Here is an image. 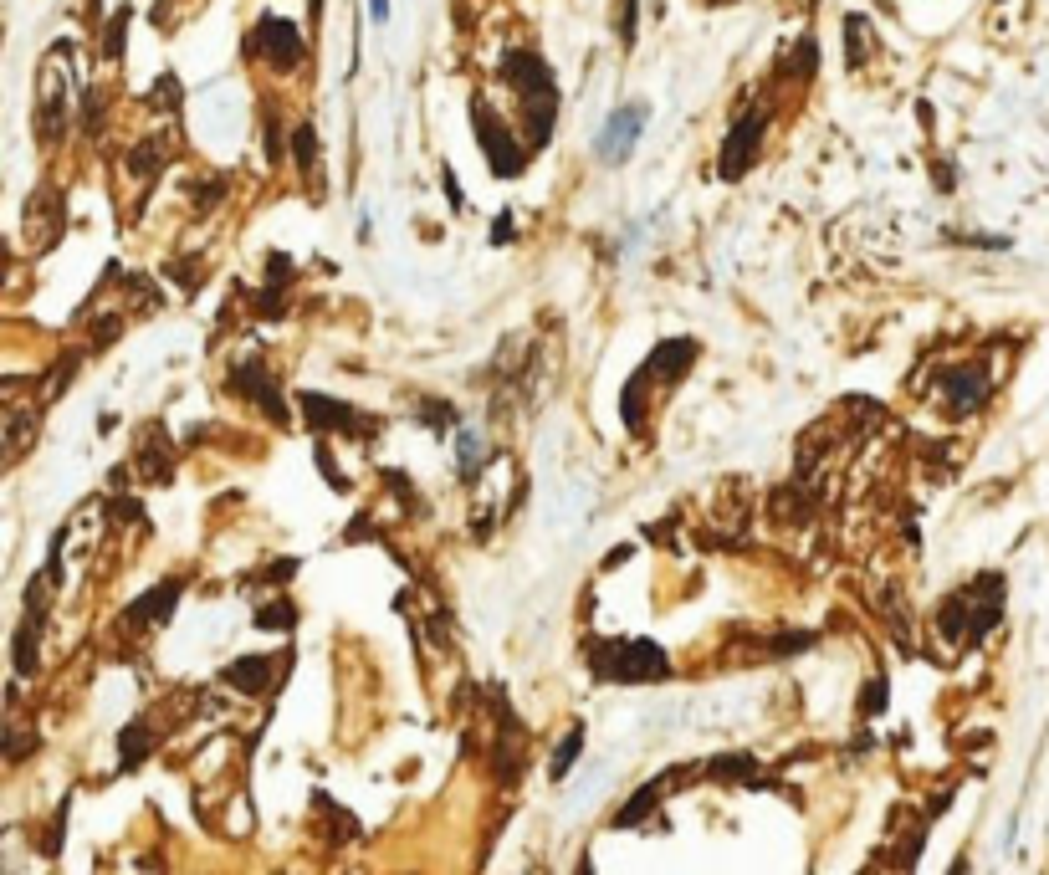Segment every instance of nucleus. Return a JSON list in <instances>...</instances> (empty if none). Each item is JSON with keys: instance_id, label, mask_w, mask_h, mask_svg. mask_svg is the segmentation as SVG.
Returning <instances> with one entry per match:
<instances>
[{"instance_id": "obj_1", "label": "nucleus", "mask_w": 1049, "mask_h": 875, "mask_svg": "<svg viewBox=\"0 0 1049 875\" xmlns=\"http://www.w3.org/2000/svg\"><path fill=\"white\" fill-rule=\"evenodd\" d=\"M502 82H512L522 93V108H528V144L543 149L553 134V118H558V82L548 72V62L528 47H517L502 57Z\"/></svg>"}, {"instance_id": "obj_2", "label": "nucleus", "mask_w": 1049, "mask_h": 875, "mask_svg": "<svg viewBox=\"0 0 1049 875\" xmlns=\"http://www.w3.org/2000/svg\"><path fill=\"white\" fill-rule=\"evenodd\" d=\"M589 666L599 681H620V686L671 676V661L655 640H599V645H589Z\"/></svg>"}, {"instance_id": "obj_3", "label": "nucleus", "mask_w": 1049, "mask_h": 875, "mask_svg": "<svg viewBox=\"0 0 1049 875\" xmlns=\"http://www.w3.org/2000/svg\"><path fill=\"white\" fill-rule=\"evenodd\" d=\"M471 123H476V144H482L492 174H497V180H517V174L528 169V149H522V144L507 134V123H502L497 113H487L482 98L471 103Z\"/></svg>"}, {"instance_id": "obj_4", "label": "nucleus", "mask_w": 1049, "mask_h": 875, "mask_svg": "<svg viewBox=\"0 0 1049 875\" xmlns=\"http://www.w3.org/2000/svg\"><path fill=\"white\" fill-rule=\"evenodd\" d=\"M763 134H768V113L763 108H748V113L732 118L727 139H722V154H717V174H722V180H742V174L753 169V159L763 149Z\"/></svg>"}, {"instance_id": "obj_5", "label": "nucleus", "mask_w": 1049, "mask_h": 875, "mask_svg": "<svg viewBox=\"0 0 1049 875\" xmlns=\"http://www.w3.org/2000/svg\"><path fill=\"white\" fill-rule=\"evenodd\" d=\"M251 52L261 62H272L277 72H297L302 57H308V41H302V31L282 16H261L256 31H251Z\"/></svg>"}, {"instance_id": "obj_6", "label": "nucleus", "mask_w": 1049, "mask_h": 875, "mask_svg": "<svg viewBox=\"0 0 1049 875\" xmlns=\"http://www.w3.org/2000/svg\"><path fill=\"white\" fill-rule=\"evenodd\" d=\"M640 128H645V103H625V108H615L604 118V128H599V159L604 164H625L630 159V149H635V139H640Z\"/></svg>"}, {"instance_id": "obj_7", "label": "nucleus", "mask_w": 1049, "mask_h": 875, "mask_svg": "<svg viewBox=\"0 0 1049 875\" xmlns=\"http://www.w3.org/2000/svg\"><path fill=\"white\" fill-rule=\"evenodd\" d=\"M696 338H666V343H655L650 348V359H645V374L650 379H681L691 364H696Z\"/></svg>"}, {"instance_id": "obj_8", "label": "nucleus", "mask_w": 1049, "mask_h": 875, "mask_svg": "<svg viewBox=\"0 0 1049 875\" xmlns=\"http://www.w3.org/2000/svg\"><path fill=\"white\" fill-rule=\"evenodd\" d=\"M236 389H241V395H246V400H256V405H261V410H267V415H272L277 425H287V405H282V395H277V384L267 379V369H261L256 359H251V364H236Z\"/></svg>"}, {"instance_id": "obj_9", "label": "nucleus", "mask_w": 1049, "mask_h": 875, "mask_svg": "<svg viewBox=\"0 0 1049 875\" xmlns=\"http://www.w3.org/2000/svg\"><path fill=\"white\" fill-rule=\"evenodd\" d=\"M185 594V579H169V584H154L144 599L128 604V625H164L174 615V604Z\"/></svg>"}, {"instance_id": "obj_10", "label": "nucleus", "mask_w": 1049, "mask_h": 875, "mask_svg": "<svg viewBox=\"0 0 1049 875\" xmlns=\"http://www.w3.org/2000/svg\"><path fill=\"white\" fill-rule=\"evenodd\" d=\"M947 400L957 415H973L983 400H988V374L978 364H963V369H952L947 374Z\"/></svg>"}, {"instance_id": "obj_11", "label": "nucleus", "mask_w": 1049, "mask_h": 875, "mask_svg": "<svg viewBox=\"0 0 1049 875\" xmlns=\"http://www.w3.org/2000/svg\"><path fill=\"white\" fill-rule=\"evenodd\" d=\"M302 410H308V420L318 430H364V415L354 405H343V400H328V395H302Z\"/></svg>"}, {"instance_id": "obj_12", "label": "nucleus", "mask_w": 1049, "mask_h": 875, "mask_svg": "<svg viewBox=\"0 0 1049 875\" xmlns=\"http://www.w3.org/2000/svg\"><path fill=\"white\" fill-rule=\"evenodd\" d=\"M267 676H272V661H267V655H246V661H231V666H226V681H231L236 691H246V696L267 691Z\"/></svg>"}, {"instance_id": "obj_13", "label": "nucleus", "mask_w": 1049, "mask_h": 875, "mask_svg": "<svg viewBox=\"0 0 1049 875\" xmlns=\"http://www.w3.org/2000/svg\"><path fill=\"white\" fill-rule=\"evenodd\" d=\"M36 630H41V615H26L16 625V640H11V655H16V676H36L41 655H36Z\"/></svg>"}, {"instance_id": "obj_14", "label": "nucleus", "mask_w": 1049, "mask_h": 875, "mask_svg": "<svg viewBox=\"0 0 1049 875\" xmlns=\"http://www.w3.org/2000/svg\"><path fill=\"white\" fill-rule=\"evenodd\" d=\"M149 748H154V737H149L144 722H128V727L118 732V763H123V768H139V763L149 758Z\"/></svg>"}, {"instance_id": "obj_15", "label": "nucleus", "mask_w": 1049, "mask_h": 875, "mask_svg": "<svg viewBox=\"0 0 1049 875\" xmlns=\"http://www.w3.org/2000/svg\"><path fill=\"white\" fill-rule=\"evenodd\" d=\"M707 773L722 778V783H753V778H758V763H753L748 753H722V758L707 763Z\"/></svg>"}, {"instance_id": "obj_16", "label": "nucleus", "mask_w": 1049, "mask_h": 875, "mask_svg": "<svg viewBox=\"0 0 1049 875\" xmlns=\"http://www.w3.org/2000/svg\"><path fill=\"white\" fill-rule=\"evenodd\" d=\"M579 753H584V727L574 722V727H568V732H563V742H558V748H553V763H548V778H568V768H574V763H579Z\"/></svg>"}, {"instance_id": "obj_17", "label": "nucleus", "mask_w": 1049, "mask_h": 875, "mask_svg": "<svg viewBox=\"0 0 1049 875\" xmlns=\"http://www.w3.org/2000/svg\"><path fill=\"white\" fill-rule=\"evenodd\" d=\"M661 794H666V783H645V789H635V799H630V804H625V809L615 814V824H620V829L640 824V819H645V814H650L655 804H661Z\"/></svg>"}, {"instance_id": "obj_18", "label": "nucleus", "mask_w": 1049, "mask_h": 875, "mask_svg": "<svg viewBox=\"0 0 1049 875\" xmlns=\"http://www.w3.org/2000/svg\"><path fill=\"white\" fill-rule=\"evenodd\" d=\"M292 154H297V169L302 174H313V164H318V134H313V123H297L292 128Z\"/></svg>"}, {"instance_id": "obj_19", "label": "nucleus", "mask_w": 1049, "mask_h": 875, "mask_svg": "<svg viewBox=\"0 0 1049 875\" xmlns=\"http://www.w3.org/2000/svg\"><path fill=\"white\" fill-rule=\"evenodd\" d=\"M164 154H169V149H164V139H149V144H139L134 154H128V169H134L139 180H149V174L164 164Z\"/></svg>"}, {"instance_id": "obj_20", "label": "nucleus", "mask_w": 1049, "mask_h": 875, "mask_svg": "<svg viewBox=\"0 0 1049 875\" xmlns=\"http://www.w3.org/2000/svg\"><path fill=\"white\" fill-rule=\"evenodd\" d=\"M845 41H850V67H860L870 57V21L865 16H845Z\"/></svg>"}, {"instance_id": "obj_21", "label": "nucleus", "mask_w": 1049, "mask_h": 875, "mask_svg": "<svg viewBox=\"0 0 1049 875\" xmlns=\"http://www.w3.org/2000/svg\"><path fill=\"white\" fill-rule=\"evenodd\" d=\"M123 41H128V6L113 11V21H108V36H103V57H108V62L123 57Z\"/></svg>"}, {"instance_id": "obj_22", "label": "nucleus", "mask_w": 1049, "mask_h": 875, "mask_svg": "<svg viewBox=\"0 0 1049 875\" xmlns=\"http://www.w3.org/2000/svg\"><path fill=\"white\" fill-rule=\"evenodd\" d=\"M814 67H819V41H814V36H804L799 47H794V62L783 67V72H794V77H809Z\"/></svg>"}, {"instance_id": "obj_23", "label": "nucleus", "mask_w": 1049, "mask_h": 875, "mask_svg": "<svg viewBox=\"0 0 1049 875\" xmlns=\"http://www.w3.org/2000/svg\"><path fill=\"white\" fill-rule=\"evenodd\" d=\"M292 620H297V609H292L287 599H277V604H267V609H261V615H256V625H261V630H287Z\"/></svg>"}, {"instance_id": "obj_24", "label": "nucleus", "mask_w": 1049, "mask_h": 875, "mask_svg": "<svg viewBox=\"0 0 1049 875\" xmlns=\"http://www.w3.org/2000/svg\"><path fill=\"white\" fill-rule=\"evenodd\" d=\"M860 712L865 717H876V712H886V676H876L865 686V702H860Z\"/></svg>"}, {"instance_id": "obj_25", "label": "nucleus", "mask_w": 1049, "mask_h": 875, "mask_svg": "<svg viewBox=\"0 0 1049 875\" xmlns=\"http://www.w3.org/2000/svg\"><path fill=\"white\" fill-rule=\"evenodd\" d=\"M635 16H640V0H620V41L625 47L635 41Z\"/></svg>"}, {"instance_id": "obj_26", "label": "nucleus", "mask_w": 1049, "mask_h": 875, "mask_svg": "<svg viewBox=\"0 0 1049 875\" xmlns=\"http://www.w3.org/2000/svg\"><path fill=\"white\" fill-rule=\"evenodd\" d=\"M154 103L180 108V82H174V77H159V82H154Z\"/></svg>"}, {"instance_id": "obj_27", "label": "nucleus", "mask_w": 1049, "mask_h": 875, "mask_svg": "<svg viewBox=\"0 0 1049 875\" xmlns=\"http://www.w3.org/2000/svg\"><path fill=\"white\" fill-rule=\"evenodd\" d=\"M441 185H446V200H451V210H466V195H461V185H456V174H451V169L441 174Z\"/></svg>"}, {"instance_id": "obj_28", "label": "nucleus", "mask_w": 1049, "mask_h": 875, "mask_svg": "<svg viewBox=\"0 0 1049 875\" xmlns=\"http://www.w3.org/2000/svg\"><path fill=\"white\" fill-rule=\"evenodd\" d=\"M492 241H497V246H502V241H512V215H507V210L497 215V226H492Z\"/></svg>"}, {"instance_id": "obj_29", "label": "nucleus", "mask_w": 1049, "mask_h": 875, "mask_svg": "<svg viewBox=\"0 0 1049 875\" xmlns=\"http://www.w3.org/2000/svg\"><path fill=\"white\" fill-rule=\"evenodd\" d=\"M932 180H937V190H952V185H957V180H952V164H937Z\"/></svg>"}, {"instance_id": "obj_30", "label": "nucleus", "mask_w": 1049, "mask_h": 875, "mask_svg": "<svg viewBox=\"0 0 1049 875\" xmlns=\"http://www.w3.org/2000/svg\"><path fill=\"white\" fill-rule=\"evenodd\" d=\"M369 16L374 21H389V0H369Z\"/></svg>"}, {"instance_id": "obj_31", "label": "nucleus", "mask_w": 1049, "mask_h": 875, "mask_svg": "<svg viewBox=\"0 0 1049 875\" xmlns=\"http://www.w3.org/2000/svg\"><path fill=\"white\" fill-rule=\"evenodd\" d=\"M952 875H968V860H957V865H952Z\"/></svg>"}, {"instance_id": "obj_32", "label": "nucleus", "mask_w": 1049, "mask_h": 875, "mask_svg": "<svg viewBox=\"0 0 1049 875\" xmlns=\"http://www.w3.org/2000/svg\"><path fill=\"white\" fill-rule=\"evenodd\" d=\"M707 6H727V0H707Z\"/></svg>"}]
</instances>
